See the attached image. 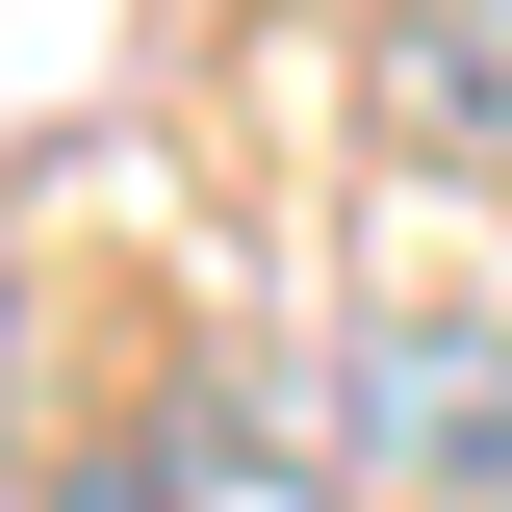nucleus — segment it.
I'll return each mask as SVG.
<instances>
[{"label": "nucleus", "instance_id": "1", "mask_svg": "<svg viewBox=\"0 0 512 512\" xmlns=\"http://www.w3.org/2000/svg\"><path fill=\"white\" fill-rule=\"evenodd\" d=\"M359 487H436V512H512V308L410 282L359 333Z\"/></svg>", "mask_w": 512, "mask_h": 512}, {"label": "nucleus", "instance_id": "2", "mask_svg": "<svg viewBox=\"0 0 512 512\" xmlns=\"http://www.w3.org/2000/svg\"><path fill=\"white\" fill-rule=\"evenodd\" d=\"M384 77H410V128H436V154H512V26H461V0H384Z\"/></svg>", "mask_w": 512, "mask_h": 512}, {"label": "nucleus", "instance_id": "3", "mask_svg": "<svg viewBox=\"0 0 512 512\" xmlns=\"http://www.w3.org/2000/svg\"><path fill=\"white\" fill-rule=\"evenodd\" d=\"M52 512H180V487H154V461H52Z\"/></svg>", "mask_w": 512, "mask_h": 512}, {"label": "nucleus", "instance_id": "4", "mask_svg": "<svg viewBox=\"0 0 512 512\" xmlns=\"http://www.w3.org/2000/svg\"><path fill=\"white\" fill-rule=\"evenodd\" d=\"M461 26H512V0H461Z\"/></svg>", "mask_w": 512, "mask_h": 512}]
</instances>
